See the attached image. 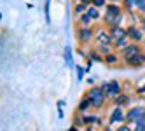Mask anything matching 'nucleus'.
<instances>
[{
	"label": "nucleus",
	"mask_w": 145,
	"mask_h": 131,
	"mask_svg": "<svg viewBox=\"0 0 145 131\" xmlns=\"http://www.w3.org/2000/svg\"><path fill=\"white\" fill-rule=\"evenodd\" d=\"M124 9L119 4H107L105 7V14H103V23L107 26H114V25H121L124 19Z\"/></svg>",
	"instance_id": "obj_1"
},
{
	"label": "nucleus",
	"mask_w": 145,
	"mask_h": 131,
	"mask_svg": "<svg viewBox=\"0 0 145 131\" xmlns=\"http://www.w3.org/2000/svg\"><path fill=\"white\" fill-rule=\"evenodd\" d=\"M86 96L91 100L93 108H96V110L105 105V100H107V95H105V91H103V87H101V86H93L89 91H88Z\"/></svg>",
	"instance_id": "obj_2"
},
{
	"label": "nucleus",
	"mask_w": 145,
	"mask_h": 131,
	"mask_svg": "<svg viewBox=\"0 0 145 131\" xmlns=\"http://www.w3.org/2000/svg\"><path fill=\"white\" fill-rule=\"evenodd\" d=\"M101 87H103V91H105L107 98H112V100L122 93V86H121L119 80H116V79H114V80H107V82H103V84H101Z\"/></svg>",
	"instance_id": "obj_3"
},
{
	"label": "nucleus",
	"mask_w": 145,
	"mask_h": 131,
	"mask_svg": "<svg viewBox=\"0 0 145 131\" xmlns=\"http://www.w3.org/2000/svg\"><path fill=\"white\" fill-rule=\"evenodd\" d=\"M95 37H96V32L91 26H79V30H77V40H79L80 46L89 44L91 40H95Z\"/></svg>",
	"instance_id": "obj_4"
},
{
	"label": "nucleus",
	"mask_w": 145,
	"mask_h": 131,
	"mask_svg": "<svg viewBox=\"0 0 145 131\" xmlns=\"http://www.w3.org/2000/svg\"><path fill=\"white\" fill-rule=\"evenodd\" d=\"M143 115H145V107L143 105H135V107H131L128 112H126V124H129V126L135 124Z\"/></svg>",
	"instance_id": "obj_5"
},
{
	"label": "nucleus",
	"mask_w": 145,
	"mask_h": 131,
	"mask_svg": "<svg viewBox=\"0 0 145 131\" xmlns=\"http://www.w3.org/2000/svg\"><path fill=\"white\" fill-rule=\"evenodd\" d=\"M124 123H126V114L122 112V107H114L112 112H110V115H108V124L110 126H114V124L121 126Z\"/></svg>",
	"instance_id": "obj_6"
},
{
	"label": "nucleus",
	"mask_w": 145,
	"mask_h": 131,
	"mask_svg": "<svg viewBox=\"0 0 145 131\" xmlns=\"http://www.w3.org/2000/svg\"><path fill=\"white\" fill-rule=\"evenodd\" d=\"M140 53H142V46L138 42H131L128 47H124L122 51H121V56H122L124 61H126V59H131V58H135V56L140 54Z\"/></svg>",
	"instance_id": "obj_7"
},
{
	"label": "nucleus",
	"mask_w": 145,
	"mask_h": 131,
	"mask_svg": "<svg viewBox=\"0 0 145 131\" xmlns=\"http://www.w3.org/2000/svg\"><path fill=\"white\" fill-rule=\"evenodd\" d=\"M126 32H128V37L133 40V42H142L143 40V37H145V33H143V30H140L137 25H131V26H128L126 28Z\"/></svg>",
	"instance_id": "obj_8"
},
{
	"label": "nucleus",
	"mask_w": 145,
	"mask_h": 131,
	"mask_svg": "<svg viewBox=\"0 0 145 131\" xmlns=\"http://www.w3.org/2000/svg\"><path fill=\"white\" fill-rule=\"evenodd\" d=\"M95 40H96L98 44H103V46H112L114 44V38L110 37V33L107 32V30H98Z\"/></svg>",
	"instance_id": "obj_9"
},
{
	"label": "nucleus",
	"mask_w": 145,
	"mask_h": 131,
	"mask_svg": "<svg viewBox=\"0 0 145 131\" xmlns=\"http://www.w3.org/2000/svg\"><path fill=\"white\" fill-rule=\"evenodd\" d=\"M124 63H126L128 66H131V68H140V66L145 65V53H140V54H137L131 59H126Z\"/></svg>",
	"instance_id": "obj_10"
},
{
	"label": "nucleus",
	"mask_w": 145,
	"mask_h": 131,
	"mask_svg": "<svg viewBox=\"0 0 145 131\" xmlns=\"http://www.w3.org/2000/svg\"><path fill=\"white\" fill-rule=\"evenodd\" d=\"M108 33H110V37H112L114 40H117V38H121V37H124V35H128V32H126V30H124L121 25L108 26Z\"/></svg>",
	"instance_id": "obj_11"
},
{
	"label": "nucleus",
	"mask_w": 145,
	"mask_h": 131,
	"mask_svg": "<svg viewBox=\"0 0 145 131\" xmlns=\"http://www.w3.org/2000/svg\"><path fill=\"white\" fill-rule=\"evenodd\" d=\"M82 119H84V124H86V126H93V124L103 126V121H101L96 114H82Z\"/></svg>",
	"instance_id": "obj_12"
},
{
	"label": "nucleus",
	"mask_w": 145,
	"mask_h": 131,
	"mask_svg": "<svg viewBox=\"0 0 145 131\" xmlns=\"http://www.w3.org/2000/svg\"><path fill=\"white\" fill-rule=\"evenodd\" d=\"M93 108V103H91V100L88 98V96H84L79 102V105H77V110H79V114H88L89 110Z\"/></svg>",
	"instance_id": "obj_13"
},
{
	"label": "nucleus",
	"mask_w": 145,
	"mask_h": 131,
	"mask_svg": "<svg viewBox=\"0 0 145 131\" xmlns=\"http://www.w3.org/2000/svg\"><path fill=\"white\" fill-rule=\"evenodd\" d=\"M129 103H131V96H129V95L121 93L119 96L114 98V105H116V107H126V105H129Z\"/></svg>",
	"instance_id": "obj_14"
},
{
	"label": "nucleus",
	"mask_w": 145,
	"mask_h": 131,
	"mask_svg": "<svg viewBox=\"0 0 145 131\" xmlns=\"http://www.w3.org/2000/svg\"><path fill=\"white\" fill-rule=\"evenodd\" d=\"M129 44H131V38L128 35H124V37H121L117 40H114V46H116V49H119V51H122V49L128 47Z\"/></svg>",
	"instance_id": "obj_15"
},
{
	"label": "nucleus",
	"mask_w": 145,
	"mask_h": 131,
	"mask_svg": "<svg viewBox=\"0 0 145 131\" xmlns=\"http://www.w3.org/2000/svg\"><path fill=\"white\" fill-rule=\"evenodd\" d=\"M88 14H89V18L93 19V21H100V18H101L100 9L95 7V5H89V7H88Z\"/></svg>",
	"instance_id": "obj_16"
},
{
	"label": "nucleus",
	"mask_w": 145,
	"mask_h": 131,
	"mask_svg": "<svg viewBox=\"0 0 145 131\" xmlns=\"http://www.w3.org/2000/svg\"><path fill=\"white\" fill-rule=\"evenodd\" d=\"M122 9L128 14H131L133 9H137V0H122Z\"/></svg>",
	"instance_id": "obj_17"
},
{
	"label": "nucleus",
	"mask_w": 145,
	"mask_h": 131,
	"mask_svg": "<svg viewBox=\"0 0 145 131\" xmlns=\"http://www.w3.org/2000/svg\"><path fill=\"white\" fill-rule=\"evenodd\" d=\"M88 58H91V59H93L95 63H101V61H103V58H105V56H103V54H100V53L96 51V49H91V51L88 53Z\"/></svg>",
	"instance_id": "obj_18"
},
{
	"label": "nucleus",
	"mask_w": 145,
	"mask_h": 131,
	"mask_svg": "<svg viewBox=\"0 0 145 131\" xmlns=\"http://www.w3.org/2000/svg\"><path fill=\"white\" fill-rule=\"evenodd\" d=\"M117 61H119V56L117 54H114V53H110V54H107L105 58H103V63L105 65H117Z\"/></svg>",
	"instance_id": "obj_19"
},
{
	"label": "nucleus",
	"mask_w": 145,
	"mask_h": 131,
	"mask_svg": "<svg viewBox=\"0 0 145 131\" xmlns=\"http://www.w3.org/2000/svg\"><path fill=\"white\" fill-rule=\"evenodd\" d=\"M88 7H89V5L77 2V5L74 7V14H75V16H82V14H86V12H88Z\"/></svg>",
	"instance_id": "obj_20"
},
{
	"label": "nucleus",
	"mask_w": 145,
	"mask_h": 131,
	"mask_svg": "<svg viewBox=\"0 0 145 131\" xmlns=\"http://www.w3.org/2000/svg\"><path fill=\"white\" fill-rule=\"evenodd\" d=\"M65 61H67V65H68L70 68H75L74 59H72V47H70V46L65 47Z\"/></svg>",
	"instance_id": "obj_21"
},
{
	"label": "nucleus",
	"mask_w": 145,
	"mask_h": 131,
	"mask_svg": "<svg viewBox=\"0 0 145 131\" xmlns=\"http://www.w3.org/2000/svg\"><path fill=\"white\" fill-rule=\"evenodd\" d=\"M91 23H93V19L89 18L88 12L82 14V16H79V26H91Z\"/></svg>",
	"instance_id": "obj_22"
},
{
	"label": "nucleus",
	"mask_w": 145,
	"mask_h": 131,
	"mask_svg": "<svg viewBox=\"0 0 145 131\" xmlns=\"http://www.w3.org/2000/svg\"><path fill=\"white\" fill-rule=\"evenodd\" d=\"M131 126H133V129H135V131H145V115H143V117H140L137 123L131 124Z\"/></svg>",
	"instance_id": "obj_23"
},
{
	"label": "nucleus",
	"mask_w": 145,
	"mask_h": 131,
	"mask_svg": "<svg viewBox=\"0 0 145 131\" xmlns=\"http://www.w3.org/2000/svg\"><path fill=\"white\" fill-rule=\"evenodd\" d=\"M95 49H96V51H98L100 54H103V56H107V54H110V53H112L110 46H103V44H98Z\"/></svg>",
	"instance_id": "obj_24"
},
{
	"label": "nucleus",
	"mask_w": 145,
	"mask_h": 131,
	"mask_svg": "<svg viewBox=\"0 0 145 131\" xmlns=\"http://www.w3.org/2000/svg\"><path fill=\"white\" fill-rule=\"evenodd\" d=\"M75 70H77V80H79V82H80V80H84V75L88 74V72H86V66L75 65Z\"/></svg>",
	"instance_id": "obj_25"
},
{
	"label": "nucleus",
	"mask_w": 145,
	"mask_h": 131,
	"mask_svg": "<svg viewBox=\"0 0 145 131\" xmlns=\"http://www.w3.org/2000/svg\"><path fill=\"white\" fill-rule=\"evenodd\" d=\"M51 4V0H46V4H44V14H46V23L47 25H51V16H49V5Z\"/></svg>",
	"instance_id": "obj_26"
},
{
	"label": "nucleus",
	"mask_w": 145,
	"mask_h": 131,
	"mask_svg": "<svg viewBox=\"0 0 145 131\" xmlns=\"http://www.w3.org/2000/svg\"><path fill=\"white\" fill-rule=\"evenodd\" d=\"M107 4H108V0H93L91 5H95L98 9H103V7H107Z\"/></svg>",
	"instance_id": "obj_27"
},
{
	"label": "nucleus",
	"mask_w": 145,
	"mask_h": 131,
	"mask_svg": "<svg viewBox=\"0 0 145 131\" xmlns=\"http://www.w3.org/2000/svg\"><path fill=\"white\" fill-rule=\"evenodd\" d=\"M137 11L145 16V0H137Z\"/></svg>",
	"instance_id": "obj_28"
},
{
	"label": "nucleus",
	"mask_w": 145,
	"mask_h": 131,
	"mask_svg": "<svg viewBox=\"0 0 145 131\" xmlns=\"http://www.w3.org/2000/svg\"><path fill=\"white\" fill-rule=\"evenodd\" d=\"M74 126H77V128H79V126H86L82 115H75V117H74Z\"/></svg>",
	"instance_id": "obj_29"
},
{
	"label": "nucleus",
	"mask_w": 145,
	"mask_h": 131,
	"mask_svg": "<svg viewBox=\"0 0 145 131\" xmlns=\"http://www.w3.org/2000/svg\"><path fill=\"white\" fill-rule=\"evenodd\" d=\"M117 131H133V129H131V126H129V124L124 123V124H121V126L117 128Z\"/></svg>",
	"instance_id": "obj_30"
},
{
	"label": "nucleus",
	"mask_w": 145,
	"mask_h": 131,
	"mask_svg": "<svg viewBox=\"0 0 145 131\" xmlns=\"http://www.w3.org/2000/svg\"><path fill=\"white\" fill-rule=\"evenodd\" d=\"M61 108H63V107H58V117H59V119H63L65 114H63V110H61Z\"/></svg>",
	"instance_id": "obj_31"
},
{
	"label": "nucleus",
	"mask_w": 145,
	"mask_h": 131,
	"mask_svg": "<svg viewBox=\"0 0 145 131\" xmlns=\"http://www.w3.org/2000/svg\"><path fill=\"white\" fill-rule=\"evenodd\" d=\"M80 4H86V5H91L93 4V0H79Z\"/></svg>",
	"instance_id": "obj_32"
},
{
	"label": "nucleus",
	"mask_w": 145,
	"mask_h": 131,
	"mask_svg": "<svg viewBox=\"0 0 145 131\" xmlns=\"http://www.w3.org/2000/svg\"><path fill=\"white\" fill-rule=\"evenodd\" d=\"M138 95H142V96L145 95V84H143V87H140V89H138Z\"/></svg>",
	"instance_id": "obj_33"
},
{
	"label": "nucleus",
	"mask_w": 145,
	"mask_h": 131,
	"mask_svg": "<svg viewBox=\"0 0 145 131\" xmlns=\"http://www.w3.org/2000/svg\"><path fill=\"white\" fill-rule=\"evenodd\" d=\"M101 131H114V129H112L110 126H103V129H101ZM116 131H117V129H116Z\"/></svg>",
	"instance_id": "obj_34"
},
{
	"label": "nucleus",
	"mask_w": 145,
	"mask_h": 131,
	"mask_svg": "<svg viewBox=\"0 0 145 131\" xmlns=\"http://www.w3.org/2000/svg\"><path fill=\"white\" fill-rule=\"evenodd\" d=\"M68 131H79V128H77V126H74V124H72V126H70V129H68Z\"/></svg>",
	"instance_id": "obj_35"
},
{
	"label": "nucleus",
	"mask_w": 145,
	"mask_h": 131,
	"mask_svg": "<svg viewBox=\"0 0 145 131\" xmlns=\"http://www.w3.org/2000/svg\"><path fill=\"white\" fill-rule=\"evenodd\" d=\"M84 131H95V129H93V126H86V129Z\"/></svg>",
	"instance_id": "obj_36"
},
{
	"label": "nucleus",
	"mask_w": 145,
	"mask_h": 131,
	"mask_svg": "<svg viewBox=\"0 0 145 131\" xmlns=\"http://www.w3.org/2000/svg\"><path fill=\"white\" fill-rule=\"evenodd\" d=\"M108 2H114V4H121L122 0H108Z\"/></svg>",
	"instance_id": "obj_37"
},
{
	"label": "nucleus",
	"mask_w": 145,
	"mask_h": 131,
	"mask_svg": "<svg viewBox=\"0 0 145 131\" xmlns=\"http://www.w3.org/2000/svg\"><path fill=\"white\" fill-rule=\"evenodd\" d=\"M143 102H145V95H143Z\"/></svg>",
	"instance_id": "obj_38"
},
{
	"label": "nucleus",
	"mask_w": 145,
	"mask_h": 131,
	"mask_svg": "<svg viewBox=\"0 0 145 131\" xmlns=\"http://www.w3.org/2000/svg\"><path fill=\"white\" fill-rule=\"evenodd\" d=\"M133 131H135V129H133Z\"/></svg>",
	"instance_id": "obj_39"
}]
</instances>
